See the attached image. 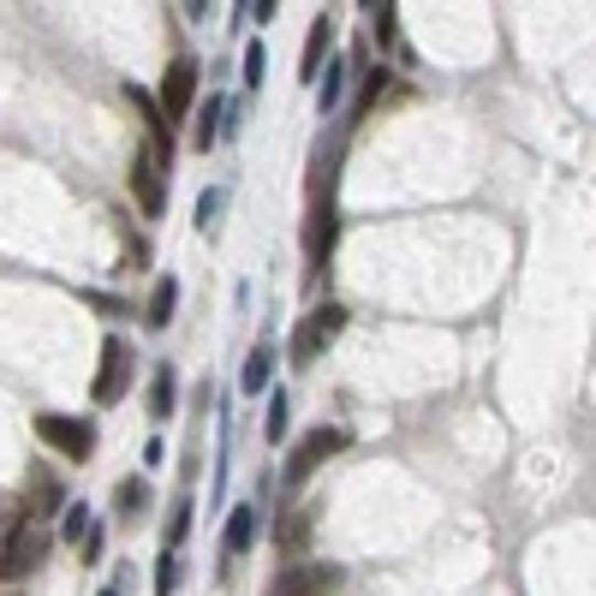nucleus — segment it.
I'll list each match as a JSON object with an SVG mask.
<instances>
[{
  "instance_id": "1",
  "label": "nucleus",
  "mask_w": 596,
  "mask_h": 596,
  "mask_svg": "<svg viewBox=\"0 0 596 596\" xmlns=\"http://www.w3.org/2000/svg\"><path fill=\"white\" fill-rule=\"evenodd\" d=\"M340 155L346 138H328V150L316 143L311 155V197H304V263L316 274L328 269L334 239H340V209H334V192H340Z\"/></svg>"
},
{
  "instance_id": "2",
  "label": "nucleus",
  "mask_w": 596,
  "mask_h": 596,
  "mask_svg": "<svg viewBox=\"0 0 596 596\" xmlns=\"http://www.w3.org/2000/svg\"><path fill=\"white\" fill-rule=\"evenodd\" d=\"M340 334H346V304H316V311H304V323L293 328V353L286 358H293L299 370H311Z\"/></svg>"
},
{
  "instance_id": "3",
  "label": "nucleus",
  "mask_w": 596,
  "mask_h": 596,
  "mask_svg": "<svg viewBox=\"0 0 596 596\" xmlns=\"http://www.w3.org/2000/svg\"><path fill=\"white\" fill-rule=\"evenodd\" d=\"M36 442H48L61 459L84 465L96 454V424L90 418H72V412H36Z\"/></svg>"
},
{
  "instance_id": "4",
  "label": "nucleus",
  "mask_w": 596,
  "mask_h": 596,
  "mask_svg": "<svg viewBox=\"0 0 596 596\" xmlns=\"http://www.w3.org/2000/svg\"><path fill=\"white\" fill-rule=\"evenodd\" d=\"M132 370H138L132 340H126V334H108V340H101V376H96L90 400H96V405H120L126 388H132Z\"/></svg>"
},
{
  "instance_id": "5",
  "label": "nucleus",
  "mask_w": 596,
  "mask_h": 596,
  "mask_svg": "<svg viewBox=\"0 0 596 596\" xmlns=\"http://www.w3.org/2000/svg\"><path fill=\"white\" fill-rule=\"evenodd\" d=\"M197 78H203L197 54H180V61H167L162 84H155V101H162V113L173 126H185V113L197 108Z\"/></svg>"
},
{
  "instance_id": "6",
  "label": "nucleus",
  "mask_w": 596,
  "mask_h": 596,
  "mask_svg": "<svg viewBox=\"0 0 596 596\" xmlns=\"http://www.w3.org/2000/svg\"><path fill=\"white\" fill-rule=\"evenodd\" d=\"M48 549H54V537L42 531V519H19V525H12V537H7V549H0V578L36 573Z\"/></svg>"
},
{
  "instance_id": "7",
  "label": "nucleus",
  "mask_w": 596,
  "mask_h": 596,
  "mask_svg": "<svg viewBox=\"0 0 596 596\" xmlns=\"http://www.w3.org/2000/svg\"><path fill=\"white\" fill-rule=\"evenodd\" d=\"M340 447H346V430H340V424H316V430H311V435H304V442L293 447V459H286V484L299 489L304 477H311L323 459H334Z\"/></svg>"
},
{
  "instance_id": "8",
  "label": "nucleus",
  "mask_w": 596,
  "mask_h": 596,
  "mask_svg": "<svg viewBox=\"0 0 596 596\" xmlns=\"http://www.w3.org/2000/svg\"><path fill=\"white\" fill-rule=\"evenodd\" d=\"M126 180H132V197H138V209L150 215V221H155V215H167V167L155 162L150 150L132 155V173H126Z\"/></svg>"
},
{
  "instance_id": "9",
  "label": "nucleus",
  "mask_w": 596,
  "mask_h": 596,
  "mask_svg": "<svg viewBox=\"0 0 596 596\" xmlns=\"http://www.w3.org/2000/svg\"><path fill=\"white\" fill-rule=\"evenodd\" d=\"M126 101H132V108L143 113V132H150V155L155 162H173V120L162 113V101H155L150 90H138V84H126Z\"/></svg>"
},
{
  "instance_id": "10",
  "label": "nucleus",
  "mask_w": 596,
  "mask_h": 596,
  "mask_svg": "<svg viewBox=\"0 0 596 596\" xmlns=\"http://www.w3.org/2000/svg\"><path fill=\"white\" fill-rule=\"evenodd\" d=\"M334 54V19L328 12H316L311 19V31H304V54H299V78L304 84H316L323 78V61Z\"/></svg>"
},
{
  "instance_id": "11",
  "label": "nucleus",
  "mask_w": 596,
  "mask_h": 596,
  "mask_svg": "<svg viewBox=\"0 0 596 596\" xmlns=\"http://www.w3.org/2000/svg\"><path fill=\"white\" fill-rule=\"evenodd\" d=\"M334 585H340V573H334V566H286L281 585H274L269 596H323Z\"/></svg>"
},
{
  "instance_id": "12",
  "label": "nucleus",
  "mask_w": 596,
  "mask_h": 596,
  "mask_svg": "<svg viewBox=\"0 0 596 596\" xmlns=\"http://www.w3.org/2000/svg\"><path fill=\"white\" fill-rule=\"evenodd\" d=\"M48 513H66V489L54 472H36L31 489H24V519H48Z\"/></svg>"
},
{
  "instance_id": "13",
  "label": "nucleus",
  "mask_w": 596,
  "mask_h": 596,
  "mask_svg": "<svg viewBox=\"0 0 596 596\" xmlns=\"http://www.w3.org/2000/svg\"><path fill=\"white\" fill-rule=\"evenodd\" d=\"M173 311H180V281H173V274H162V281H155V293H150V304H143V328H173Z\"/></svg>"
},
{
  "instance_id": "14",
  "label": "nucleus",
  "mask_w": 596,
  "mask_h": 596,
  "mask_svg": "<svg viewBox=\"0 0 596 596\" xmlns=\"http://www.w3.org/2000/svg\"><path fill=\"white\" fill-rule=\"evenodd\" d=\"M388 84H394V72H388V66H370L365 61V72H358V84H353V120H365V113L376 108V101H382V90H388Z\"/></svg>"
},
{
  "instance_id": "15",
  "label": "nucleus",
  "mask_w": 596,
  "mask_h": 596,
  "mask_svg": "<svg viewBox=\"0 0 596 596\" xmlns=\"http://www.w3.org/2000/svg\"><path fill=\"white\" fill-rule=\"evenodd\" d=\"M257 543V507H232L227 513V531H221V561L227 555H245Z\"/></svg>"
},
{
  "instance_id": "16",
  "label": "nucleus",
  "mask_w": 596,
  "mask_h": 596,
  "mask_svg": "<svg viewBox=\"0 0 596 596\" xmlns=\"http://www.w3.org/2000/svg\"><path fill=\"white\" fill-rule=\"evenodd\" d=\"M269 382H274V346H251V358H245V370H239V388L245 394H269Z\"/></svg>"
},
{
  "instance_id": "17",
  "label": "nucleus",
  "mask_w": 596,
  "mask_h": 596,
  "mask_svg": "<svg viewBox=\"0 0 596 596\" xmlns=\"http://www.w3.org/2000/svg\"><path fill=\"white\" fill-rule=\"evenodd\" d=\"M221 126H227V101H203V108H197L192 150H215V143H221Z\"/></svg>"
},
{
  "instance_id": "18",
  "label": "nucleus",
  "mask_w": 596,
  "mask_h": 596,
  "mask_svg": "<svg viewBox=\"0 0 596 596\" xmlns=\"http://www.w3.org/2000/svg\"><path fill=\"white\" fill-rule=\"evenodd\" d=\"M150 418H155V424H167V418H173V365L150 370Z\"/></svg>"
},
{
  "instance_id": "19",
  "label": "nucleus",
  "mask_w": 596,
  "mask_h": 596,
  "mask_svg": "<svg viewBox=\"0 0 596 596\" xmlns=\"http://www.w3.org/2000/svg\"><path fill=\"white\" fill-rule=\"evenodd\" d=\"M113 507H120V519L132 525V519L143 513V507H150V484H143V477H126V484L113 489Z\"/></svg>"
},
{
  "instance_id": "20",
  "label": "nucleus",
  "mask_w": 596,
  "mask_h": 596,
  "mask_svg": "<svg viewBox=\"0 0 596 596\" xmlns=\"http://www.w3.org/2000/svg\"><path fill=\"white\" fill-rule=\"evenodd\" d=\"M185 585V561H180V549H162V561H155V596H173Z\"/></svg>"
},
{
  "instance_id": "21",
  "label": "nucleus",
  "mask_w": 596,
  "mask_h": 596,
  "mask_svg": "<svg viewBox=\"0 0 596 596\" xmlns=\"http://www.w3.org/2000/svg\"><path fill=\"white\" fill-rule=\"evenodd\" d=\"M376 48H400V7L394 0H376Z\"/></svg>"
},
{
  "instance_id": "22",
  "label": "nucleus",
  "mask_w": 596,
  "mask_h": 596,
  "mask_svg": "<svg viewBox=\"0 0 596 596\" xmlns=\"http://www.w3.org/2000/svg\"><path fill=\"white\" fill-rule=\"evenodd\" d=\"M340 96H346V61H328L323 72V90H316V101H323V113L340 108Z\"/></svg>"
},
{
  "instance_id": "23",
  "label": "nucleus",
  "mask_w": 596,
  "mask_h": 596,
  "mask_svg": "<svg viewBox=\"0 0 596 596\" xmlns=\"http://www.w3.org/2000/svg\"><path fill=\"white\" fill-rule=\"evenodd\" d=\"M221 209H227V185H209V192L197 197V227H203V232H215Z\"/></svg>"
},
{
  "instance_id": "24",
  "label": "nucleus",
  "mask_w": 596,
  "mask_h": 596,
  "mask_svg": "<svg viewBox=\"0 0 596 596\" xmlns=\"http://www.w3.org/2000/svg\"><path fill=\"white\" fill-rule=\"evenodd\" d=\"M90 525H96L90 507H84V501H66V519H61V537H66V543H84V537H90Z\"/></svg>"
},
{
  "instance_id": "25",
  "label": "nucleus",
  "mask_w": 596,
  "mask_h": 596,
  "mask_svg": "<svg viewBox=\"0 0 596 596\" xmlns=\"http://www.w3.org/2000/svg\"><path fill=\"white\" fill-rule=\"evenodd\" d=\"M263 442H286V394L274 388V400L263 405Z\"/></svg>"
},
{
  "instance_id": "26",
  "label": "nucleus",
  "mask_w": 596,
  "mask_h": 596,
  "mask_svg": "<svg viewBox=\"0 0 596 596\" xmlns=\"http://www.w3.org/2000/svg\"><path fill=\"white\" fill-rule=\"evenodd\" d=\"M245 90H257V84H263V72H269V48L263 42H245Z\"/></svg>"
},
{
  "instance_id": "27",
  "label": "nucleus",
  "mask_w": 596,
  "mask_h": 596,
  "mask_svg": "<svg viewBox=\"0 0 596 596\" xmlns=\"http://www.w3.org/2000/svg\"><path fill=\"white\" fill-rule=\"evenodd\" d=\"M192 537V501H173V519H167V543L180 549Z\"/></svg>"
},
{
  "instance_id": "28",
  "label": "nucleus",
  "mask_w": 596,
  "mask_h": 596,
  "mask_svg": "<svg viewBox=\"0 0 596 596\" xmlns=\"http://www.w3.org/2000/svg\"><path fill=\"white\" fill-rule=\"evenodd\" d=\"M304 531H311V513H299V519H293V525H286V531H281V543H286V549H299V543H304Z\"/></svg>"
},
{
  "instance_id": "29",
  "label": "nucleus",
  "mask_w": 596,
  "mask_h": 596,
  "mask_svg": "<svg viewBox=\"0 0 596 596\" xmlns=\"http://www.w3.org/2000/svg\"><path fill=\"white\" fill-rule=\"evenodd\" d=\"M78 549H84V566H96L101 561V525H90V537H84Z\"/></svg>"
},
{
  "instance_id": "30",
  "label": "nucleus",
  "mask_w": 596,
  "mask_h": 596,
  "mask_svg": "<svg viewBox=\"0 0 596 596\" xmlns=\"http://www.w3.org/2000/svg\"><path fill=\"white\" fill-rule=\"evenodd\" d=\"M274 12H281V0H251V19H257V24H269Z\"/></svg>"
},
{
  "instance_id": "31",
  "label": "nucleus",
  "mask_w": 596,
  "mask_h": 596,
  "mask_svg": "<svg viewBox=\"0 0 596 596\" xmlns=\"http://www.w3.org/2000/svg\"><path fill=\"white\" fill-rule=\"evenodd\" d=\"M185 12H192V19H203V12H209V0H185Z\"/></svg>"
},
{
  "instance_id": "32",
  "label": "nucleus",
  "mask_w": 596,
  "mask_h": 596,
  "mask_svg": "<svg viewBox=\"0 0 596 596\" xmlns=\"http://www.w3.org/2000/svg\"><path fill=\"white\" fill-rule=\"evenodd\" d=\"M358 7H365V12H370V7H376V0H358Z\"/></svg>"
},
{
  "instance_id": "33",
  "label": "nucleus",
  "mask_w": 596,
  "mask_h": 596,
  "mask_svg": "<svg viewBox=\"0 0 596 596\" xmlns=\"http://www.w3.org/2000/svg\"><path fill=\"white\" fill-rule=\"evenodd\" d=\"M96 596H120V590H96Z\"/></svg>"
}]
</instances>
